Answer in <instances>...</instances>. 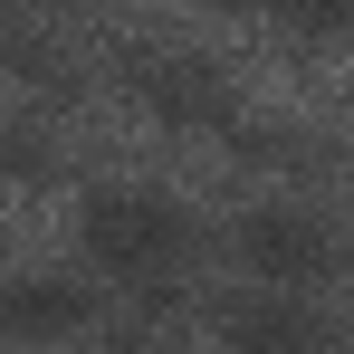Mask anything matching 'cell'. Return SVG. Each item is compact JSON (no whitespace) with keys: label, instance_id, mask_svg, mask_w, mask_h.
I'll return each mask as SVG.
<instances>
[{"label":"cell","instance_id":"1","mask_svg":"<svg viewBox=\"0 0 354 354\" xmlns=\"http://www.w3.org/2000/svg\"><path fill=\"white\" fill-rule=\"evenodd\" d=\"M77 249H86L106 278L144 288V278H163V268H182V259L201 249V221L182 211L173 192H153V182H106V192L77 201Z\"/></svg>","mask_w":354,"mask_h":354},{"label":"cell","instance_id":"4","mask_svg":"<svg viewBox=\"0 0 354 354\" xmlns=\"http://www.w3.org/2000/svg\"><path fill=\"white\" fill-rule=\"evenodd\" d=\"M134 86L163 124H230V77L192 48H163V58H134Z\"/></svg>","mask_w":354,"mask_h":354},{"label":"cell","instance_id":"5","mask_svg":"<svg viewBox=\"0 0 354 354\" xmlns=\"http://www.w3.org/2000/svg\"><path fill=\"white\" fill-rule=\"evenodd\" d=\"M221 345L230 354H326V316L306 297H230L221 306Z\"/></svg>","mask_w":354,"mask_h":354},{"label":"cell","instance_id":"6","mask_svg":"<svg viewBox=\"0 0 354 354\" xmlns=\"http://www.w3.org/2000/svg\"><path fill=\"white\" fill-rule=\"evenodd\" d=\"M10 58L29 67L39 86H58V96H67V86H77V67H67V48H58V39H10Z\"/></svg>","mask_w":354,"mask_h":354},{"label":"cell","instance_id":"3","mask_svg":"<svg viewBox=\"0 0 354 354\" xmlns=\"http://www.w3.org/2000/svg\"><path fill=\"white\" fill-rule=\"evenodd\" d=\"M86 316H96V297L77 278H58V268L0 278V335L10 345H67V335H86Z\"/></svg>","mask_w":354,"mask_h":354},{"label":"cell","instance_id":"2","mask_svg":"<svg viewBox=\"0 0 354 354\" xmlns=\"http://www.w3.org/2000/svg\"><path fill=\"white\" fill-rule=\"evenodd\" d=\"M239 259H249V278L268 297H306L335 278V221L326 211H306V201H259V211H239Z\"/></svg>","mask_w":354,"mask_h":354},{"label":"cell","instance_id":"7","mask_svg":"<svg viewBox=\"0 0 354 354\" xmlns=\"http://www.w3.org/2000/svg\"><path fill=\"white\" fill-rule=\"evenodd\" d=\"M58 153H48V134L39 124H0V173H48Z\"/></svg>","mask_w":354,"mask_h":354}]
</instances>
